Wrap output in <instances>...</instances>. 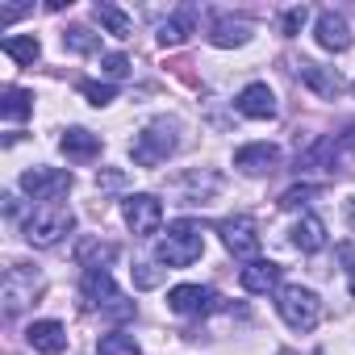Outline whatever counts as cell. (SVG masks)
I'll return each mask as SVG.
<instances>
[{
    "mask_svg": "<svg viewBox=\"0 0 355 355\" xmlns=\"http://www.w3.org/2000/svg\"><path fill=\"white\" fill-rule=\"evenodd\" d=\"M351 159H355V125L334 138V171H338L343 163H351Z\"/></svg>",
    "mask_w": 355,
    "mask_h": 355,
    "instance_id": "obj_30",
    "label": "cell"
},
{
    "mask_svg": "<svg viewBox=\"0 0 355 355\" xmlns=\"http://www.w3.org/2000/svg\"><path fill=\"white\" fill-rule=\"evenodd\" d=\"M351 88H355V84H351Z\"/></svg>",
    "mask_w": 355,
    "mask_h": 355,
    "instance_id": "obj_38",
    "label": "cell"
},
{
    "mask_svg": "<svg viewBox=\"0 0 355 355\" xmlns=\"http://www.w3.org/2000/svg\"><path fill=\"white\" fill-rule=\"evenodd\" d=\"M251 21H243V17H218L214 26H209V42L214 46H222V51H230V46H247L251 42Z\"/></svg>",
    "mask_w": 355,
    "mask_h": 355,
    "instance_id": "obj_19",
    "label": "cell"
},
{
    "mask_svg": "<svg viewBox=\"0 0 355 355\" xmlns=\"http://www.w3.org/2000/svg\"><path fill=\"white\" fill-rule=\"evenodd\" d=\"M0 51H5L9 59H17V63H26V67H34L38 55H42V42L34 34H9L5 42H0Z\"/></svg>",
    "mask_w": 355,
    "mask_h": 355,
    "instance_id": "obj_23",
    "label": "cell"
},
{
    "mask_svg": "<svg viewBox=\"0 0 355 355\" xmlns=\"http://www.w3.org/2000/svg\"><path fill=\"white\" fill-rule=\"evenodd\" d=\"M42 288H46V280H42V272H38V268H30V263H9L5 280H0V301H5V318H17V313H26L30 305H38Z\"/></svg>",
    "mask_w": 355,
    "mask_h": 355,
    "instance_id": "obj_2",
    "label": "cell"
},
{
    "mask_svg": "<svg viewBox=\"0 0 355 355\" xmlns=\"http://www.w3.org/2000/svg\"><path fill=\"white\" fill-rule=\"evenodd\" d=\"M96 351H101V355H142L138 338L125 334V330H109V334H101V347H96Z\"/></svg>",
    "mask_w": 355,
    "mask_h": 355,
    "instance_id": "obj_26",
    "label": "cell"
},
{
    "mask_svg": "<svg viewBox=\"0 0 355 355\" xmlns=\"http://www.w3.org/2000/svg\"><path fill=\"white\" fill-rule=\"evenodd\" d=\"M101 71H105V80H109V84H113V80H125V76H130V59L113 51V55H105V59H101Z\"/></svg>",
    "mask_w": 355,
    "mask_h": 355,
    "instance_id": "obj_29",
    "label": "cell"
},
{
    "mask_svg": "<svg viewBox=\"0 0 355 355\" xmlns=\"http://www.w3.org/2000/svg\"><path fill=\"white\" fill-rule=\"evenodd\" d=\"M80 92H84V96H88V105H96V109H105V105L117 96V88H113L109 80H84V84H80Z\"/></svg>",
    "mask_w": 355,
    "mask_h": 355,
    "instance_id": "obj_28",
    "label": "cell"
},
{
    "mask_svg": "<svg viewBox=\"0 0 355 355\" xmlns=\"http://www.w3.org/2000/svg\"><path fill=\"white\" fill-rule=\"evenodd\" d=\"M59 150H63L71 163H92V159H101V138H96L92 130H84V125H71V130L59 138Z\"/></svg>",
    "mask_w": 355,
    "mask_h": 355,
    "instance_id": "obj_16",
    "label": "cell"
},
{
    "mask_svg": "<svg viewBox=\"0 0 355 355\" xmlns=\"http://www.w3.org/2000/svg\"><path fill=\"white\" fill-rule=\"evenodd\" d=\"M134 280H138V288H155V284H159V272L142 263V268H134Z\"/></svg>",
    "mask_w": 355,
    "mask_h": 355,
    "instance_id": "obj_33",
    "label": "cell"
},
{
    "mask_svg": "<svg viewBox=\"0 0 355 355\" xmlns=\"http://www.w3.org/2000/svg\"><path fill=\"white\" fill-rule=\"evenodd\" d=\"M239 284L247 293H280V263L272 259H251L243 272H239Z\"/></svg>",
    "mask_w": 355,
    "mask_h": 355,
    "instance_id": "obj_17",
    "label": "cell"
},
{
    "mask_svg": "<svg viewBox=\"0 0 355 355\" xmlns=\"http://www.w3.org/2000/svg\"><path fill=\"white\" fill-rule=\"evenodd\" d=\"M309 197H318V189H313V184H297V189H288V193L280 197V209H301Z\"/></svg>",
    "mask_w": 355,
    "mask_h": 355,
    "instance_id": "obj_32",
    "label": "cell"
},
{
    "mask_svg": "<svg viewBox=\"0 0 355 355\" xmlns=\"http://www.w3.org/2000/svg\"><path fill=\"white\" fill-rule=\"evenodd\" d=\"M80 293H84V305H88V309H105V313H113V318H130V313H134V305H130V301L117 293V284H113L109 268L84 272V280H80Z\"/></svg>",
    "mask_w": 355,
    "mask_h": 355,
    "instance_id": "obj_6",
    "label": "cell"
},
{
    "mask_svg": "<svg viewBox=\"0 0 355 355\" xmlns=\"http://www.w3.org/2000/svg\"><path fill=\"white\" fill-rule=\"evenodd\" d=\"M276 313L284 318V326L288 330H313L318 322H322V301H318V293L313 288H301V284H284L280 293H276Z\"/></svg>",
    "mask_w": 355,
    "mask_h": 355,
    "instance_id": "obj_5",
    "label": "cell"
},
{
    "mask_svg": "<svg viewBox=\"0 0 355 355\" xmlns=\"http://www.w3.org/2000/svg\"><path fill=\"white\" fill-rule=\"evenodd\" d=\"M71 230H76V214L67 205H38L21 226L30 247H59Z\"/></svg>",
    "mask_w": 355,
    "mask_h": 355,
    "instance_id": "obj_3",
    "label": "cell"
},
{
    "mask_svg": "<svg viewBox=\"0 0 355 355\" xmlns=\"http://www.w3.org/2000/svg\"><path fill=\"white\" fill-rule=\"evenodd\" d=\"M121 218H125V226H130L138 239H150V234H159V226H163V201L150 197V193H130V197L121 201Z\"/></svg>",
    "mask_w": 355,
    "mask_h": 355,
    "instance_id": "obj_8",
    "label": "cell"
},
{
    "mask_svg": "<svg viewBox=\"0 0 355 355\" xmlns=\"http://www.w3.org/2000/svg\"><path fill=\"white\" fill-rule=\"evenodd\" d=\"M313 34H318V46L322 51H347L351 42H355V34H351V26H347V17L343 13H334V9H326V13H318V26H313Z\"/></svg>",
    "mask_w": 355,
    "mask_h": 355,
    "instance_id": "obj_14",
    "label": "cell"
},
{
    "mask_svg": "<svg viewBox=\"0 0 355 355\" xmlns=\"http://www.w3.org/2000/svg\"><path fill=\"white\" fill-rule=\"evenodd\" d=\"M218 189H222L218 171H189V175H180V180H171V193L180 197V205H205Z\"/></svg>",
    "mask_w": 355,
    "mask_h": 355,
    "instance_id": "obj_11",
    "label": "cell"
},
{
    "mask_svg": "<svg viewBox=\"0 0 355 355\" xmlns=\"http://www.w3.org/2000/svg\"><path fill=\"white\" fill-rule=\"evenodd\" d=\"M92 13H96V21H101L113 38H130V34H134V21H130L117 5H109V0H96V9H92Z\"/></svg>",
    "mask_w": 355,
    "mask_h": 355,
    "instance_id": "obj_25",
    "label": "cell"
},
{
    "mask_svg": "<svg viewBox=\"0 0 355 355\" xmlns=\"http://www.w3.org/2000/svg\"><path fill=\"white\" fill-rule=\"evenodd\" d=\"M34 113V96L26 88H5L0 92V117L5 121H26Z\"/></svg>",
    "mask_w": 355,
    "mask_h": 355,
    "instance_id": "obj_24",
    "label": "cell"
},
{
    "mask_svg": "<svg viewBox=\"0 0 355 355\" xmlns=\"http://www.w3.org/2000/svg\"><path fill=\"white\" fill-rule=\"evenodd\" d=\"M313 355H322V351H313Z\"/></svg>",
    "mask_w": 355,
    "mask_h": 355,
    "instance_id": "obj_37",
    "label": "cell"
},
{
    "mask_svg": "<svg viewBox=\"0 0 355 355\" xmlns=\"http://www.w3.org/2000/svg\"><path fill=\"white\" fill-rule=\"evenodd\" d=\"M21 13H26L21 5H9V9H0V21H5V26H9V21H17Z\"/></svg>",
    "mask_w": 355,
    "mask_h": 355,
    "instance_id": "obj_34",
    "label": "cell"
},
{
    "mask_svg": "<svg viewBox=\"0 0 355 355\" xmlns=\"http://www.w3.org/2000/svg\"><path fill=\"white\" fill-rule=\"evenodd\" d=\"M113 259H117V247H113V243H101V239H84V243L76 247V263H80L84 272L109 268Z\"/></svg>",
    "mask_w": 355,
    "mask_h": 355,
    "instance_id": "obj_21",
    "label": "cell"
},
{
    "mask_svg": "<svg viewBox=\"0 0 355 355\" xmlns=\"http://www.w3.org/2000/svg\"><path fill=\"white\" fill-rule=\"evenodd\" d=\"M218 234H222V243H226V251H230L234 259H247V263H251V259L259 255V226H255V218H251V214L222 218Z\"/></svg>",
    "mask_w": 355,
    "mask_h": 355,
    "instance_id": "obj_9",
    "label": "cell"
},
{
    "mask_svg": "<svg viewBox=\"0 0 355 355\" xmlns=\"http://www.w3.org/2000/svg\"><path fill=\"white\" fill-rule=\"evenodd\" d=\"M193 26H197V17H193L189 9L175 13V17H167V21L159 26V46H184L189 34H193Z\"/></svg>",
    "mask_w": 355,
    "mask_h": 355,
    "instance_id": "obj_22",
    "label": "cell"
},
{
    "mask_svg": "<svg viewBox=\"0 0 355 355\" xmlns=\"http://www.w3.org/2000/svg\"><path fill=\"white\" fill-rule=\"evenodd\" d=\"M305 21H309V9H305V5H293V9H284V13H280V30H284L288 38H293Z\"/></svg>",
    "mask_w": 355,
    "mask_h": 355,
    "instance_id": "obj_31",
    "label": "cell"
},
{
    "mask_svg": "<svg viewBox=\"0 0 355 355\" xmlns=\"http://www.w3.org/2000/svg\"><path fill=\"white\" fill-rule=\"evenodd\" d=\"M71 171L63 167H30L21 171V193H30L38 205H59L67 193H71Z\"/></svg>",
    "mask_w": 355,
    "mask_h": 355,
    "instance_id": "obj_7",
    "label": "cell"
},
{
    "mask_svg": "<svg viewBox=\"0 0 355 355\" xmlns=\"http://www.w3.org/2000/svg\"><path fill=\"white\" fill-rule=\"evenodd\" d=\"M234 105H239L243 117H255V121H272L276 117V92L268 84H247Z\"/></svg>",
    "mask_w": 355,
    "mask_h": 355,
    "instance_id": "obj_15",
    "label": "cell"
},
{
    "mask_svg": "<svg viewBox=\"0 0 355 355\" xmlns=\"http://www.w3.org/2000/svg\"><path fill=\"white\" fill-rule=\"evenodd\" d=\"M167 309L180 318H209L214 309H222V297L214 288H201V284H175L167 293Z\"/></svg>",
    "mask_w": 355,
    "mask_h": 355,
    "instance_id": "obj_10",
    "label": "cell"
},
{
    "mask_svg": "<svg viewBox=\"0 0 355 355\" xmlns=\"http://www.w3.org/2000/svg\"><path fill=\"white\" fill-rule=\"evenodd\" d=\"M297 76H301V80H305V84H309L322 101H338V96L347 92V80H343L334 67H322V63L301 59V63H297Z\"/></svg>",
    "mask_w": 355,
    "mask_h": 355,
    "instance_id": "obj_12",
    "label": "cell"
},
{
    "mask_svg": "<svg viewBox=\"0 0 355 355\" xmlns=\"http://www.w3.org/2000/svg\"><path fill=\"white\" fill-rule=\"evenodd\" d=\"M276 163H280V146H272V142H247L234 150V167L243 175H268V171H276Z\"/></svg>",
    "mask_w": 355,
    "mask_h": 355,
    "instance_id": "obj_13",
    "label": "cell"
},
{
    "mask_svg": "<svg viewBox=\"0 0 355 355\" xmlns=\"http://www.w3.org/2000/svg\"><path fill=\"white\" fill-rule=\"evenodd\" d=\"M205 255V234L197 222H171L167 234L155 243V259L163 268H193Z\"/></svg>",
    "mask_w": 355,
    "mask_h": 355,
    "instance_id": "obj_1",
    "label": "cell"
},
{
    "mask_svg": "<svg viewBox=\"0 0 355 355\" xmlns=\"http://www.w3.org/2000/svg\"><path fill=\"white\" fill-rule=\"evenodd\" d=\"M347 218H351V226H355V201H351V205H347Z\"/></svg>",
    "mask_w": 355,
    "mask_h": 355,
    "instance_id": "obj_35",
    "label": "cell"
},
{
    "mask_svg": "<svg viewBox=\"0 0 355 355\" xmlns=\"http://www.w3.org/2000/svg\"><path fill=\"white\" fill-rule=\"evenodd\" d=\"M351 293H355V263H351Z\"/></svg>",
    "mask_w": 355,
    "mask_h": 355,
    "instance_id": "obj_36",
    "label": "cell"
},
{
    "mask_svg": "<svg viewBox=\"0 0 355 355\" xmlns=\"http://www.w3.org/2000/svg\"><path fill=\"white\" fill-rule=\"evenodd\" d=\"M288 234H293V247L305 251V255H313V251L326 247V226H322V218H313V214H305Z\"/></svg>",
    "mask_w": 355,
    "mask_h": 355,
    "instance_id": "obj_20",
    "label": "cell"
},
{
    "mask_svg": "<svg viewBox=\"0 0 355 355\" xmlns=\"http://www.w3.org/2000/svg\"><path fill=\"white\" fill-rule=\"evenodd\" d=\"M26 343H30L38 355H59V351L67 347V330H63V322H51V318H42V322H30V330H26Z\"/></svg>",
    "mask_w": 355,
    "mask_h": 355,
    "instance_id": "obj_18",
    "label": "cell"
},
{
    "mask_svg": "<svg viewBox=\"0 0 355 355\" xmlns=\"http://www.w3.org/2000/svg\"><path fill=\"white\" fill-rule=\"evenodd\" d=\"M63 46L76 51V55H92V51L101 46V38H96L92 30H84V26H71V30H63Z\"/></svg>",
    "mask_w": 355,
    "mask_h": 355,
    "instance_id": "obj_27",
    "label": "cell"
},
{
    "mask_svg": "<svg viewBox=\"0 0 355 355\" xmlns=\"http://www.w3.org/2000/svg\"><path fill=\"white\" fill-rule=\"evenodd\" d=\"M175 146H180V130H175V121L159 117V121H150V125L130 142V155H134L138 167H159V163H167V159L175 155Z\"/></svg>",
    "mask_w": 355,
    "mask_h": 355,
    "instance_id": "obj_4",
    "label": "cell"
}]
</instances>
